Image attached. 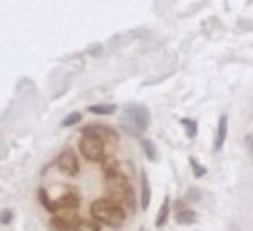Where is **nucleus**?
Here are the masks:
<instances>
[{
    "label": "nucleus",
    "instance_id": "nucleus-15",
    "mask_svg": "<svg viewBox=\"0 0 253 231\" xmlns=\"http://www.w3.org/2000/svg\"><path fill=\"white\" fill-rule=\"evenodd\" d=\"M180 122H182V126L186 128V136H188V138H194L196 132H198V122L192 120V118H182Z\"/></svg>",
    "mask_w": 253,
    "mask_h": 231
},
{
    "label": "nucleus",
    "instance_id": "nucleus-21",
    "mask_svg": "<svg viewBox=\"0 0 253 231\" xmlns=\"http://www.w3.org/2000/svg\"><path fill=\"white\" fill-rule=\"evenodd\" d=\"M245 148H247V152H249V156H251V160H253V134H251V132L245 134Z\"/></svg>",
    "mask_w": 253,
    "mask_h": 231
},
{
    "label": "nucleus",
    "instance_id": "nucleus-20",
    "mask_svg": "<svg viewBox=\"0 0 253 231\" xmlns=\"http://www.w3.org/2000/svg\"><path fill=\"white\" fill-rule=\"evenodd\" d=\"M12 221V209H2L0 211V223L2 225H8Z\"/></svg>",
    "mask_w": 253,
    "mask_h": 231
},
{
    "label": "nucleus",
    "instance_id": "nucleus-11",
    "mask_svg": "<svg viewBox=\"0 0 253 231\" xmlns=\"http://www.w3.org/2000/svg\"><path fill=\"white\" fill-rule=\"evenodd\" d=\"M194 221H196V211L184 209L182 203H180V209H178V213H176V223H180V225H190V223H194Z\"/></svg>",
    "mask_w": 253,
    "mask_h": 231
},
{
    "label": "nucleus",
    "instance_id": "nucleus-10",
    "mask_svg": "<svg viewBox=\"0 0 253 231\" xmlns=\"http://www.w3.org/2000/svg\"><path fill=\"white\" fill-rule=\"evenodd\" d=\"M140 186H142L140 207H142V209H148V203H150V184H148V178H146V174H144V172L140 174Z\"/></svg>",
    "mask_w": 253,
    "mask_h": 231
},
{
    "label": "nucleus",
    "instance_id": "nucleus-6",
    "mask_svg": "<svg viewBox=\"0 0 253 231\" xmlns=\"http://www.w3.org/2000/svg\"><path fill=\"white\" fill-rule=\"evenodd\" d=\"M83 134H93V136L101 138L105 144H107V142H111V144H117V142H119V134H117L113 128L103 126V124H89V126L83 128Z\"/></svg>",
    "mask_w": 253,
    "mask_h": 231
},
{
    "label": "nucleus",
    "instance_id": "nucleus-2",
    "mask_svg": "<svg viewBox=\"0 0 253 231\" xmlns=\"http://www.w3.org/2000/svg\"><path fill=\"white\" fill-rule=\"evenodd\" d=\"M91 215L99 223L109 225V227H115V229H119L125 223V219H126V213H125V207L123 205H119L113 199H103V197L101 199H95L91 203Z\"/></svg>",
    "mask_w": 253,
    "mask_h": 231
},
{
    "label": "nucleus",
    "instance_id": "nucleus-8",
    "mask_svg": "<svg viewBox=\"0 0 253 231\" xmlns=\"http://www.w3.org/2000/svg\"><path fill=\"white\" fill-rule=\"evenodd\" d=\"M77 205H79V195L75 192H67L55 201V211H59V209H75Z\"/></svg>",
    "mask_w": 253,
    "mask_h": 231
},
{
    "label": "nucleus",
    "instance_id": "nucleus-19",
    "mask_svg": "<svg viewBox=\"0 0 253 231\" xmlns=\"http://www.w3.org/2000/svg\"><path fill=\"white\" fill-rule=\"evenodd\" d=\"M190 166H192V172H194V176H196V178L206 176V168H204L196 158H190Z\"/></svg>",
    "mask_w": 253,
    "mask_h": 231
},
{
    "label": "nucleus",
    "instance_id": "nucleus-4",
    "mask_svg": "<svg viewBox=\"0 0 253 231\" xmlns=\"http://www.w3.org/2000/svg\"><path fill=\"white\" fill-rule=\"evenodd\" d=\"M79 150L89 162L105 160V142L93 134H83L79 140Z\"/></svg>",
    "mask_w": 253,
    "mask_h": 231
},
{
    "label": "nucleus",
    "instance_id": "nucleus-13",
    "mask_svg": "<svg viewBox=\"0 0 253 231\" xmlns=\"http://www.w3.org/2000/svg\"><path fill=\"white\" fill-rule=\"evenodd\" d=\"M73 231H101L99 225L91 219H79L75 225H73Z\"/></svg>",
    "mask_w": 253,
    "mask_h": 231
},
{
    "label": "nucleus",
    "instance_id": "nucleus-14",
    "mask_svg": "<svg viewBox=\"0 0 253 231\" xmlns=\"http://www.w3.org/2000/svg\"><path fill=\"white\" fill-rule=\"evenodd\" d=\"M117 111L115 105H91L89 107V113L93 115H113Z\"/></svg>",
    "mask_w": 253,
    "mask_h": 231
},
{
    "label": "nucleus",
    "instance_id": "nucleus-22",
    "mask_svg": "<svg viewBox=\"0 0 253 231\" xmlns=\"http://www.w3.org/2000/svg\"><path fill=\"white\" fill-rule=\"evenodd\" d=\"M140 231H148V229H144V227H142V229H140Z\"/></svg>",
    "mask_w": 253,
    "mask_h": 231
},
{
    "label": "nucleus",
    "instance_id": "nucleus-5",
    "mask_svg": "<svg viewBox=\"0 0 253 231\" xmlns=\"http://www.w3.org/2000/svg\"><path fill=\"white\" fill-rule=\"evenodd\" d=\"M57 168H59L63 174H67V176H77V174H79V160H77V154H75L71 148L63 150V152L59 154V158H57Z\"/></svg>",
    "mask_w": 253,
    "mask_h": 231
},
{
    "label": "nucleus",
    "instance_id": "nucleus-17",
    "mask_svg": "<svg viewBox=\"0 0 253 231\" xmlns=\"http://www.w3.org/2000/svg\"><path fill=\"white\" fill-rule=\"evenodd\" d=\"M38 197H40L42 205H43V207H45L47 211L55 213V203H51V201H49V197H47V192H45L43 188H40V190H38Z\"/></svg>",
    "mask_w": 253,
    "mask_h": 231
},
{
    "label": "nucleus",
    "instance_id": "nucleus-16",
    "mask_svg": "<svg viewBox=\"0 0 253 231\" xmlns=\"http://www.w3.org/2000/svg\"><path fill=\"white\" fill-rule=\"evenodd\" d=\"M142 148H144V154H146V158L148 160H158V154H156V146H154V142L152 140H142Z\"/></svg>",
    "mask_w": 253,
    "mask_h": 231
},
{
    "label": "nucleus",
    "instance_id": "nucleus-7",
    "mask_svg": "<svg viewBox=\"0 0 253 231\" xmlns=\"http://www.w3.org/2000/svg\"><path fill=\"white\" fill-rule=\"evenodd\" d=\"M225 136H227V115H221L219 116V122H217L215 136H213V152H219L223 148Z\"/></svg>",
    "mask_w": 253,
    "mask_h": 231
},
{
    "label": "nucleus",
    "instance_id": "nucleus-9",
    "mask_svg": "<svg viewBox=\"0 0 253 231\" xmlns=\"http://www.w3.org/2000/svg\"><path fill=\"white\" fill-rule=\"evenodd\" d=\"M71 219H67V217H63V215H53L51 219H49V231H73L71 229ZM77 223V221H75Z\"/></svg>",
    "mask_w": 253,
    "mask_h": 231
},
{
    "label": "nucleus",
    "instance_id": "nucleus-12",
    "mask_svg": "<svg viewBox=\"0 0 253 231\" xmlns=\"http://www.w3.org/2000/svg\"><path fill=\"white\" fill-rule=\"evenodd\" d=\"M168 213H170V197L166 195L164 197V201H162V205H160V209H158V213H156V227H162L164 223H166V219H168Z\"/></svg>",
    "mask_w": 253,
    "mask_h": 231
},
{
    "label": "nucleus",
    "instance_id": "nucleus-3",
    "mask_svg": "<svg viewBox=\"0 0 253 231\" xmlns=\"http://www.w3.org/2000/svg\"><path fill=\"white\" fill-rule=\"evenodd\" d=\"M150 124V113L144 105H126L121 116V128L132 136H140Z\"/></svg>",
    "mask_w": 253,
    "mask_h": 231
},
{
    "label": "nucleus",
    "instance_id": "nucleus-18",
    "mask_svg": "<svg viewBox=\"0 0 253 231\" xmlns=\"http://www.w3.org/2000/svg\"><path fill=\"white\" fill-rule=\"evenodd\" d=\"M79 120H81V113L73 111V113H69V115L61 120V126H71V124H77Z\"/></svg>",
    "mask_w": 253,
    "mask_h": 231
},
{
    "label": "nucleus",
    "instance_id": "nucleus-1",
    "mask_svg": "<svg viewBox=\"0 0 253 231\" xmlns=\"http://www.w3.org/2000/svg\"><path fill=\"white\" fill-rule=\"evenodd\" d=\"M105 182H107V192H109V195H111L113 201H117L119 205L126 207L128 211H134L136 209L132 186L128 184V180L121 172H115V174L105 176Z\"/></svg>",
    "mask_w": 253,
    "mask_h": 231
}]
</instances>
